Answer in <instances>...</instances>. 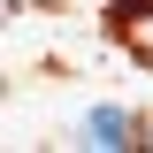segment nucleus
I'll return each mask as SVG.
<instances>
[{
    "mask_svg": "<svg viewBox=\"0 0 153 153\" xmlns=\"http://www.w3.org/2000/svg\"><path fill=\"white\" fill-rule=\"evenodd\" d=\"M84 138H92V146H138L123 107H92V115H84Z\"/></svg>",
    "mask_w": 153,
    "mask_h": 153,
    "instance_id": "1",
    "label": "nucleus"
}]
</instances>
